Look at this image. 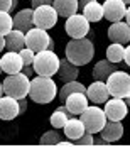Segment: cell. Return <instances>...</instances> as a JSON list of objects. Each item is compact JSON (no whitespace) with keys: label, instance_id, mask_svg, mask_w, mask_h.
<instances>
[{"label":"cell","instance_id":"10","mask_svg":"<svg viewBox=\"0 0 130 147\" xmlns=\"http://www.w3.org/2000/svg\"><path fill=\"white\" fill-rule=\"evenodd\" d=\"M103 110H105L108 120H123L129 113V105L125 102V98L110 96L103 105Z\"/></svg>","mask_w":130,"mask_h":147},{"label":"cell","instance_id":"22","mask_svg":"<svg viewBox=\"0 0 130 147\" xmlns=\"http://www.w3.org/2000/svg\"><path fill=\"white\" fill-rule=\"evenodd\" d=\"M118 68H117L115 63H112L110 59H101L98 61L95 66H93V78L95 80H100V81H106L108 80V76L117 71Z\"/></svg>","mask_w":130,"mask_h":147},{"label":"cell","instance_id":"27","mask_svg":"<svg viewBox=\"0 0 130 147\" xmlns=\"http://www.w3.org/2000/svg\"><path fill=\"white\" fill-rule=\"evenodd\" d=\"M123 56H125V46L118 44V42H112L106 47V59H110L112 63H123Z\"/></svg>","mask_w":130,"mask_h":147},{"label":"cell","instance_id":"24","mask_svg":"<svg viewBox=\"0 0 130 147\" xmlns=\"http://www.w3.org/2000/svg\"><path fill=\"white\" fill-rule=\"evenodd\" d=\"M71 117H76V115H73L71 112L68 110L66 105H61L59 108H56V110L53 112V115L49 117L51 127H53V129H63V127L66 125V122H68Z\"/></svg>","mask_w":130,"mask_h":147},{"label":"cell","instance_id":"34","mask_svg":"<svg viewBox=\"0 0 130 147\" xmlns=\"http://www.w3.org/2000/svg\"><path fill=\"white\" fill-rule=\"evenodd\" d=\"M22 73L26 74V76H29V78H34V74H36V71H34V66L24 64V66H22Z\"/></svg>","mask_w":130,"mask_h":147},{"label":"cell","instance_id":"21","mask_svg":"<svg viewBox=\"0 0 130 147\" xmlns=\"http://www.w3.org/2000/svg\"><path fill=\"white\" fill-rule=\"evenodd\" d=\"M63 132H64V135H66L68 139H71L73 142H74L78 137H81L83 134L86 132V129H85V123H83L81 118L71 117L66 122V125L63 127Z\"/></svg>","mask_w":130,"mask_h":147},{"label":"cell","instance_id":"8","mask_svg":"<svg viewBox=\"0 0 130 147\" xmlns=\"http://www.w3.org/2000/svg\"><path fill=\"white\" fill-rule=\"evenodd\" d=\"M58 19L59 15L53 5H41V7L34 9V26L36 27L49 30L56 26Z\"/></svg>","mask_w":130,"mask_h":147},{"label":"cell","instance_id":"14","mask_svg":"<svg viewBox=\"0 0 130 147\" xmlns=\"http://www.w3.org/2000/svg\"><path fill=\"white\" fill-rule=\"evenodd\" d=\"M22 66H24V61H22L20 53H17V51H7L2 56V69L5 74L20 73Z\"/></svg>","mask_w":130,"mask_h":147},{"label":"cell","instance_id":"7","mask_svg":"<svg viewBox=\"0 0 130 147\" xmlns=\"http://www.w3.org/2000/svg\"><path fill=\"white\" fill-rule=\"evenodd\" d=\"M90 29H91L90 27V20L83 14H73L71 17L66 19V24H64V30H66V34L71 39L86 37Z\"/></svg>","mask_w":130,"mask_h":147},{"label":"cell","instance_id":"20","mask_svg":"<svg viewBox=\"0 0 130 147\" xmlns=\"http://www.w3.org/2000/svg\"><path fill=\"white\" fill-rule=\"evenodd\" d=\"M26 47V32L19 29H12L5 36V49L9 51H20Z\"/></svg>","mask_w":130,"mask_h":147},{"label":"cell","instance_id":"15","mask_svg":"<svg viewBox=\"0 0 130 147\" xmlns=\"http://www.w3.org/2000/svg\"><path fill=\"white\" fill-rule=\"evenodd\" d=\"M20 115V108H19V100L14 96L3 95L0 98V118L2 120H14Z\"/></svg>","mask_w":130,"mask_h":147},{"label":"cell","instance_id":"45","mask_svg":"<svg viewBox=\"0 0 130 147\" xmlns=\"http://www.w3.org/2000/svg\"><path fill=\"white\" fill-rule=\"evenodd\" d=\"M123 2H125V3H127V5H130V0H123Z\"/></svg>","mask_w":130,"mask_h":147},{"label":"cell","instance_id":"13","mask_svg":"<svg viewBox=\"0 0 130 147\" xmlns=\"http://www.w3.org/2000/svg\"><path fill=\"white\" fill-rule=\"evenodd\" d=\"M106 34H108V39L112 42H118L123 46L130 42V26L127 22H122V20L112 22Z\"/></svg>","mask_w":130,"mask_h":147},{"label":"cell","instance_id":"25","mask_svg":"<svg viewBox=\"0 0 130 147\" xmlns=\"http://www.w3.org/2000/svg\"><path fill=\"white\" fill-rule=\"evenodd\" d=\"M83 15L86 17L90 22H100L103 19V3H98L96 0L95 2H90L88 5H85L81 9Z\"/></svg>","mask_w":130,"mask_h":147},{"label":"cell","instance_id":"4","mask_svg":"<svg viewBox=\"0 0 130 147\" xmlns=\"http://www.w3.org/2000/svg\"><path fill=\"white\" fill-rule=\"evenodd\" d=\"M3 83V91L9 96H14L17 100L20 98H27L29 96V90H30V78L22 73H15V74H7Z\"/></svg>","mask_w":130,"mask_h":147},{"label":"cell","instance_id":"18","mask_svg":"<svg viewBox=\"0 0 130 147\" xmlns=\"http://www.w3.org/2000/svg\"><path fill=\"white\" fill-rule=\"evenodd\" d=\"M58 76H59V80H61L63 83L73 81V80H76V78L79 76V66L73 64L71 61L64 56V58L61 59V64H59Z\"/></svg>","mask_w":130,"mask_h":147},{"label":"cell","instance_id":"1","mask_svg":"<svg viewBox=\"0 0 130 147\" xmlns=\"http://www.w3.org/2000/svg\"><path fill=\"white\" fill-rule=\"evenodd\" d=\"M58 93H59L58 85L51 76L36 74L34 78H30L29 96L32 102L39 103V105H46V103L53 102L58 96Z\"/></svg>","mask_w":130,"mask_h":147},{"label":"cell","instance_id":"16","mask_svg":"<svg viewBox=\"0 0 130 147\" xmlns=\"http://www.w3.org/2000/svg\"><path fill=\"white\" fill-rule=\"evenodd\" d=\"M88 102H90V98L86 96V93L78 91V93L69 95V96L64 100V105L68 107V110L71 112L73 115H81V113L86 110Z\"/></svg>","mask_w":130,"mask_h":147},{"label":"cell","instance_id":"39","mask_svg":"<svg viewBox=\"0 0 130 147\" xmlns=\"http://www.w3.org/2000/svg\"><path fill=\"white\" fill-rule=\"evenodd\" d=\"M5 49V36H0V53Z\"/></svg>","mask_w":130,"mask_h":147},{"label":"cell","instance_id":"35","mask_svg":"<svg viewBox=\"0 0 130 147\" xmlns=\"http://www.w3.org/2000/svg\"><path fill=\"white\" fill-rule=\"evenodd\" d=\"M110 144H112V142H108V140H106L101 134L95 137V146H110Z\"/></svg>","mask_w":130,"mask_h":147},{"label":"cell","instance_id":"43","mask_svg":"<svg viewBox=\"0 0 130 147\" xmlns=\"http://www.w3.org/2000/svg\"><path fill=\"white\" fill-rule=\"evenodd\" d=\"M125 102H127V105H129V107H130V95H129V96H127V98H125Z\"/></svg>","mask_w":130,"mask_h":147},{"label":"cell","instance_id":"33","mask_svg":"<svg viewBox=\"0 0 130 147\" xmlns=\"http://www.w3.org/2000/svg\"><path fill=\"white\" fill-rule=\"evenodd\" d=\"M53 2H54V0H32L30 5H32V9H37V7H41V5H53Z\"/></svg>","mask_w":130,"mask_h":147},{"label":"cell","instance_id":"31","mask_svg":"<svg viewBox=\"0 0 130 147\" xmlns=\"http://www.w3.org/2000/svg\"><path fill=\"white\" fill-rule=\"evenodd\" d=\"M19 53H20V56H22L24 64H29V66H32V64H34V59H36V51H32V49H29V47H24V49H20Z\"/></svg>","mask_w":130,"mask_h":147},{"label":"cell","instance_id":"19","mask_svg":"<svg viewBox=\"0 0 130 147\" xmlns=\"http://www.w3.org/2000/svg\"><path fill=\"white\" fill-rule=\"evenodd\" d=\"M101 135L108 140V142H117L123 137V125H122V120H106Z\"/></svg>","mask_w":130,"mask_h":147},{"label":"cell","instance_id":"23","mask_svg":"<svg viewBox=\"0 0 130 147\" xmlns=\"http://www.w3.org/2000/svg\"><path fill=\"white\" fill-rule=\"evenodd\" d=\"M53 7L56 9L59 17H64V19L71 17L73 14H78V10H79L78 0H54Z\"/></svg>","mask_w":130,"mask_h":147},{"label":"cell","instance_id":"12","mask_svg":"<svg viewBox=\"0 0 130 147\" xmlns=\"http://www.w3.org/2000/svg\"><path fill=\"white\" fill-rule=\"evenodd\" d=\"M86 96L90 98V102L95 103V105H105V102H106L112 95H110V90L106 86V81L95 80V81L86 88Z\"/></svg>","mask_w":130,"mask_h":147},{"label":"cell","instance_id":"40","mask_svg":"<svg viewBox=\"0 0 130 147\" xmlns=\"http://www.w3.org/2000/svg\"><path fill=\"white\" fill-rule=\"evenodd\" d=\"M125 22L130 26V5H127V14H125Z\"/></svg>","mask_w":130,"mask_h":147},{"label":"cell","instance_id":"5","mask_svg":"<svg viewBox=\"0 0 130 147\" xmlns=\"http://www.w3.org/2000/svg\"><path fill=\"white\" fill-rule=\"evenodd\" d=\"M79 118L83 120L85 129L90 134H100L103 130V127H105V123H106V120H108L105 110L100 105H91V107L88 105L86 110L79 115Z\"/></svg>","mask_w":130,"mask_h":147},{"label":"cell","instance_id":"30","mask_svg":"<svg viewBox=\"0 0 130 147\" xmlns=\"http://www.w3.org/2000/svg\"><path fill=\"white\" fill-rule=\"evenodd\" d=\"M74 146H95V134L85 132L81 137L74 140Z\"/></svg>","mask_w":130,"mask_h":147},{"label":"cell","instance_id":"11","mask_svg":"<svg viewBox=\"0 0 130 147\" xmlns=\"http://www.w3.org/2000/svg\"><path fill=\"white\" fill-rule=\"evenodd\" d=\"M127 3L123 0H105L103 2V17L110 22H117L125 19Z\"/></svg>","mask_w":130,"mask_h":147},{"label":"cell","instance_id":"37","mask_svg":"<svg viewBox=\"0 0 130 147\" xmlns=\"http://www.w3.org/2000/svg\"><path fill=\"white\" fill-rule=\"evenodd\" d=\"M123 63H125L127 66H130V42H129V46L125 47V56H123Z\"/></svg>","mask_w":130,"mask_h":147},{"label":"cell","instance_id":"42","mask_svg":"<svg viewBox=\"0 0 130 147\" xmlns=\"http://www.w3.org/2000/svg\"><path fill=\"white\" fill-rule=\"evenodd\" d=\"M3 95H5V91H3V83L0 81V98H2Z\"/></svg>","mask_w":130,"mask_h":147},{"label":"cell","instance_id":"6","mask_svg":"<svg viewBox=\"0 0 130 147\" xmlns=\"http://www.w3.org/2000/svg\"><path fill=\"white\" fill-rule=\"evenodd\" d=\"M106 86L110 90V95L117 98H127L130 95V74L123 69H117L108 76Z\"/></svg>","mask_w":130,"mask_h":147},{"label":"cell","instance_id":"36","mask_svg":"<svg viewBox=\"0 0 130 147\" xmlns=\"http://www.w3.org/2000/svg\"><path fill=\"white\" fill-rule=\"evenodd\" d=\"M19 108H20V115L27 110V100H26V98H20V100H19Z\"/></svg>","mask_w":130,"mask_h":147},{"label":"cell","instance_id":"3","mask_svg":"<svg viewBox=\"0 0 130 147\" xmlns=\"http://www.w3.org/2000/svg\"><path fill=\"white\" fill-rule=\"evenodd\" d=\"M59 64H61V58L54 51L51 49H42L39 53H36V59H34V71L36 74L41 76H54L58 74Z\"/></svg>","mask_w":130,"mask_h":147},{"label":"cell","instance_id":"41","mask_svg":"<svg viewBox=\"0 0 130 147\" xmlns=\"http://www.w3.org/2000/svg\"><path fill=\"white\" fill-rule=\"evenodd\" d=\"M47 49H51V51H54V39H53V37L49 39V44H47Z\"/></svg>","mask_w":130,"mask_h":147},{"label":"cell","instance_id":"29","mask_svg":"<svg viewBox=\"0 0 130 147\" xmlns=\"http://www.w3.org/2000/svg\"><path fill=\"white\" fill-rule=\"evenodd\" d=\"M59 142H61V135H59L58 130H47L39 139L41 146H58Z\"/></svg>","mask_w":130,"mask_h":147},{"label":"cell","instance_id":"17","mask_svg":"<svg viewBox=\"0 0 130 147\" xmlns=\"http://www.w3.org/2000/svg\"><path fill=\"white\" fill-rule=\"evenodd\" d=\"M34 27V9H22L14 15V29L27 32Z\"/></svg>","mask_w":130,"mask_h":147},{"label":"cell","instance_id":"44","mask_svg":"<svg viewBox=\"0 0 130 147\" xmlns=\"http://www.w3.org/2000/svg\"><path fill=\"white\" fill-rule=\"evenodd\" d=\"M3 73V69H2V58H0V74Z\"/></svg>","mask_w":130,"mask_h":147},{"label":"cell","instance_id":"32","mask_svg":"<svg viewBox=\"0 0 130 147\" xmlns=\"http://www.w3.org/2000/svg\"><path fill=\"white\" fill-rule=\"evenodd\" d=\"M12 3H14V0H0V10L12 12Z\"/></svg>","mask_w":130,"mask_h":147},{"label":"cell","instance_id":"28","mask_svg":"<svg viewBox=\"0 0 130 147\" xmlns=\"http://www.w3.org/2000/svg\"><path fill=\"white\" fill-rule=\"evenodd\" d=\"M14 29V17L7 10H0V36H7Z\"/></svg>","mask_w":130,"mask_h":147},{"label":"cell","instance_id":"26","mask_svg":"<svg viewBox=\"0 0 130 147\" xmlns=\"http://www.w3.org/2000/svg\"><path fill=\"white\" fill-rule=\"evenodd\" d=\"M78 91L86 93V86H85L83 83H79V81L73 80V81H68V83H63V88L59 90L58 96L61 98V102L64 103V100H66L69 95H73V93H78Z\"/></svg>","mask_w":130,"mask_h":147},{"label":"cell","instance_id":"38","mask_svg":"<svg viewBox=\"0 0 130 147\" xmlns=\"http://www.w3.org/2000/svg\"><path fill=\"white\" fill-rule=\"evenodd\" d=\"M90 2H95V0H78V5H79V9H83V7L88 5Z\"/></svg>","mask_w":130,"mask_h":147},{"label":"cell","instance_id":"2","mask_svg":"<svg viewBox=\"0 0 130 147\" xmlns=\"http://www.w3.org/2000/svg\"><path fill=\"white\" fill-rule=\"evenodd\" d=\"M66 58L76 66H85L88 64L93 56H95V44L90 37H81V39H71L66 49H64Z\"/></svg>","mask_w":130,"mask_h":147},{"label":"cell","instance_id":"9","mask_svg":"<svg viewBox=\"0 0 130 147\" xmlns=\"http://www.w3.org/2000/svg\"><path fill=\"white\" fill-rule=\"evenodd\" d=\"M49 39H51V36L47 34V30L34 26L32 29H29L26 32V47L39 53L42 49H47Z\"/></svg>","mask_w":130,"mask_h":147}]
</instances>
